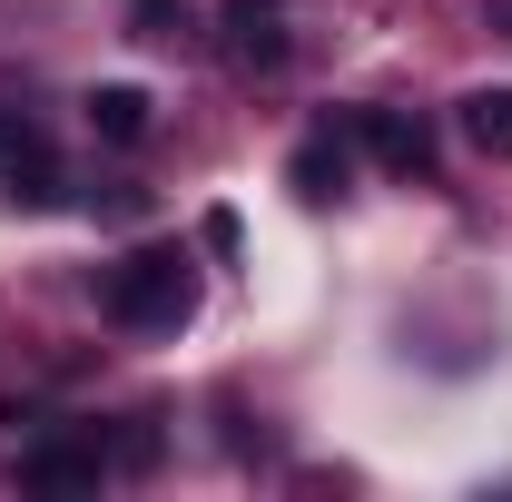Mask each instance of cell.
<instances>
[{
    "label": "cell",
    "mask_w": 512,
    "mask_h": 502,
    "mask_svg": "<svg viewBox=\"0 0 512 502\" xmlns=\"http://www.w3.org/2000/svg\"><path fill=\"white\" fill-rule=\"evenodd\" d=\"M99 315L128 325V335H178V325L197 315V266H188V247H138V256H119V266L99 276Z\"/></svg>",
    "instance_id": "6da1fadb"
},
{
    "label": "cell",
    "mask_w": 512,
    "mask_h": 502,
    "mask_svg": "<svg viewBox=\"0 0 512 502\" xmlns=\"http://www.w3.org/2000/svg\"><path fill=\"white\" fill-rule=\"evenodd\" d=\"M20 483H30V493H99V483H109V443H99V424L40 434L30 453H20Z\"/></svg>",
    "instance_id": "7a4b0ae2"
},
{
    "label": "cell",
    "mask_w": 512,
    "mask_h": 502,
    "mask_svg": "<svg viewBox=\"0 0 512 502\" xmlns=\"http://www.w3.org/2000/svg\"><path fill=\"white\" fill-rule=\"evenodd\" d=\"M345 128L375 148V168H384V178H424V168H434V128H424V119H404V109H355Z\"/></svg>",
    "instance_id": "3957f363"
},
{
    "label": "cell",
    "mask_w": 512,
    "mask_h": 502,
    "mask_svg": "<svg viewBox=\"0 0 512 502\" xmlns=\"http://www.w3.org/2000/svg\"><path fill=\"white\" fill-rule=\"evenodd\" d=\"M345 178H355V148H345V128H335V119L306 128V138H296V158H286V188L306 197V207H335V197H345Z\"/></svg>",
    "instance_id": "277c9868"
},
{
    "label": "cell",
    "mask_w": 512,
    "mask_h": 502,
    "mask_svg": "<svg viewBox=\"0 0 512 502\" xmlns=\"http://www.w3.org/2000/svg\"><path fill=\"white\" fill-rule=\"evenodd\" d=\"M217 30H227V60H237V69H286V50H296L276 0H227Z\"/></svg>",
    "instance_id": "5b68a950"
},
{
    "label": "cell",
    "mask_w": 512,
    "mask_h": 502,
    "mask_svg": "<svg viewBox=\"0 0 512 502\" xmlns=\"http://www.w3.org/2000/svg\"><path fill=\"white\" fill-rule=\"evenodd\" d=\"M453 128H463V148L512 158V89H463V99H453Z\"/></svg>",
    "instance_id": "8992f818"
},
{
    "label": "cell",
    "mask_w": 512,
    "mask_h": 502,
    "mask_svg": "<svg viewBox=\"0 0 512 502\" xmlns=\"http://www.w3.org/2000/svg\"><path fill=\"white\" fill-rule=\"evenodd\" d=\"M0 168H10V197H20V207H50V197H60V168H50V148H40L30 128H0Z\"/></svg>",
    "instance_id": "52a82bcc"
},
{
    "label": "cell",
    "mask_w": 512,
    "mask_h": 502,
    "mask_svg": "<svg viewBox=\"0 0 512 502\" xmlns=\"http://www.w3.org/2000/svg\"><path fill=\"white\" fill-rule=\"evenodd\" d=\"M89 128H99L109 148H138V138H148V89H128V79L89 89Z\"/></svg>",
    "instance_id": "ba28073f"
},
{
    "label": "cell",
    "mask_w": 512,
    "mask_h": 502,
    "mask_svg": "<svg viewBox=\"0 0 512 502\" xmlns=\"http://www.w3.org/2000/svg\"><path fill=\"white\" fill-rule=\"evenodd\" d=\"M128 10H148L158 30H178V0H128Z\"/></svg>",
    "instance_id": "9c48e42d"
},
{
    "label": "cell",
    "mask_w": 512,
    "mask_h": 502,
    "mask_svg": "<svg viewBox=\"0 0 512 502\" xmlns=\"http://www.w3.org/2000/svg\"><path fill=\"white\" fill-rule=\"evenodd\" d=\"M503 30H512V0H503Z\"/></svg>",
    "instance_id": "30bf717a"
}]
</instances>
